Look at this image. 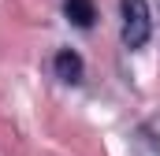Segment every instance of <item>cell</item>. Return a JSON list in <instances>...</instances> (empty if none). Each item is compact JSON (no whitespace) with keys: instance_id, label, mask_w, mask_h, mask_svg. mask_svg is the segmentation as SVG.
<instances>
[{"instance_id":"obj_1","label":"cell","mask_w":160,"mask_h":156,"mask_svg":"<svg viewBox=\"0 0 160 156\" xmlns=\"http://www.w3.org/2000/svg\"><path fill=\"white\" fill-rule=\"evenodd\" d=\"M123 45L127 48H142L149 41V7L145 0H123Z\"/></svg>"},{"instance_id":"obj_2","label":"cell","mask_w":160,"mask_h":156,"mask_svg":"<svg viewBox=\"0 0 160 156\" xmlns=\"http://www.w3.org/2000/svg\"><path fill=\"white\" fill-rule=\"evenodd\" d=\"M56 75L63 78V82H78L82 78V60L71 52V48H63V52L56 56Z\"/></svg>"},{"instance_id":"obj_3","label":"cell","mask_w":160,"mask_h":156,"mask_svg":"<svg viewBox=\"0 0 160 156\" xmlns=\"http://www.w3.org/2000/svg\"><path fill=\"white\" fill-rule=\"evenodd\" d=\"M63 11H67V19H71L75 26H89V22L97 19L93 0H67V4H63Z\"/></svg>"}]
</instances>
